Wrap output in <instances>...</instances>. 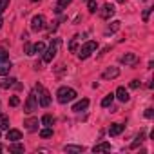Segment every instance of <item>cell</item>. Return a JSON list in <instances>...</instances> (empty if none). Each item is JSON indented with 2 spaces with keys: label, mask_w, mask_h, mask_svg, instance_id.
I'll return each instance as SVG.
<instances>
[{
  "label": "cell",
  "mask_w": 154,
  "mask_h": 154,
  "mask_svg": "<svg viewBox=\"0 0 154 154\" xmlns=\"http://www.w3.org/2000/svg\"><path fill=\"white\" fill-rule=\"evenodd\" d=\"M9 60V53L6 51V49H0V63H4V62H8Z\"/></svg>",
  "instance_id": "cell-28"
},
{
  "label": "cell",
  "mask_w": 154,
  "mask_h": 154,
  "mask_svg": "<svg viewBox=\"0 0 154 154\" xmlns=\"http://www.w3.org/2000/svg\"><path fill=\"white\" fill-rule=\"evenodd\" d=\"M40 136H42V138H51V136H53V127H44V129L40 131Z\"/></svg>",
  "instance_id": "cell-27"
},
{
  "label": "cell",
  "mask_w": 154,
  "mask_h": 154,
  "mask_svg": "<svg viewBox=\"0 0 154 154\" xmlns=\"http://www.w3.org/2000/svg\"><path fill=\"white\" fill-rule=\"evenodd\" d=\"M150 13H152V8H147V9L143 11V22H147V20H149V17H150Z\"/></svg>",
  "instance_id": "cell-32"
},
{
  "label": "cell",
  "mask_w": 154,
  "mask_h": 154,
  "mask_svg": "<svg viewBox=\"0 0 154 154\" xmlns=\"http://www.w3.org/2000/svg\"><path fill=\"white\" fill-rule=\"evenodd\" d=\"M76 44H78V36H74V38L71 40V44H69V49H71V51H76Z\"/></svg>",
  "instance_id": "cell-31"
},
{
  "label": "cell",
  "mask_w": 154,
  "mask_h": 154,
  "mask_svg": "<svg viewBox=\"0 0 154 154\" xmlns=\"http://www.w3.org/2000/svg\"><path fill=\"white\" fill-rule=\"evenodd\" d=\"M0 87L9 89V87H20V85L17 84V80H15V78H8V80H2V82H0Z\"/></svg>",
  "instance_id": "cell-16"
},
{
  "label": "cell",
  "mask_w": 154,
  "mask_h": 154,
  "mask_svg": "<svg viewBox=\"0 0 154 154\" xmlns=\"http://www.w3.org/2000/svg\"><path fill=\"white\" fill-rule=\"evenodd\" d=\"M118 2H125V0H118Z\"/></svg>",
  "instance_id": "cell-38"
},
{
  "label": "cell",
  "mask_w": 154,
  "mask_h": 154,
  "mask_svg": "<svg viewBox=\"0 0 154 154\" xmlns=\"http://www.w3.org/2000/svg\"><path fill=\"white\" fill-rule=\"evenodd\" d=\"M2 129H9V118L6 114H0V131Z\"/></svg>",
  "instance_id": "cell-23"
},
{
  "label": "cell",
  "mask_w": 154,
  "mask_h": 154,
  "mask_svg": "<svg viewBox=\"0 0 154 154\" xmlns=\"http://www.w3.org/2000/svg\"><path fill=\"white\" fill-rule=\"evenodd\" d=\"M120 62H122V63H125V65H129V67H134V65H138L140 58H138V54H136V53H125V54L120 58Z\"/></svg>",
  "instance_id": "cell-7"
},
{
  "label": "cell",
  "mask_w": 154,
  "mask_h": 154,
  "mask_svg": "<svg viewBox=\"0 0 154 154\" xmlns=\"http://www.w3.org/2000/svg\"><path fill=\"white\" fill-rule=\"evenodd\" d=\"M118 74H120V69L118 67H107L102 72V78L103 80H114V78H118Z\"/></svg>",
  "instance_id": "cell-9"
},
{
  "label": "cell",
  "mask_w": 154,
  "mask_h": 154,
  "mask_svg": "<svg viewBox=\"0 0 154 154\" xmlns=\"http://www.w3.org/2000/svg\"><path fill=\"white\" fill-rule=\"evenodd\" d=\"M120 24H122V22H118V20H114V22H111V26L107 27V35H109V33H116V31L120 29Z\"/></svg>",
  "instance_id": "cell-26"
},
{
  "label": "cell",
  "mask_w": 154,
  "mask_h": 154,
  "mask_svg": "<svg viewBox=\"0 0 154 154\" xmlns=\"http://www.w3.org/2000/svg\"><path fill=\"white\" fill-rule=\"evenodd\" d=\"M58 47H60V38H54V40L51 42V45H49V47L44 51V54H42V56H44V58H42L44 63H51V62H53V58H54L56 53H58Z\"/></svg>",
  "instance_id": "cell-3"
},
{
  "label": "cell",
  "mask_w": 154,
  "mask_h": 154,
  "mask_svg": "<svg viewBox=\"0 0 154 154\" xmlns=\"http://www.w3.org/2000/svg\"><path fill=\"white\" fill-rule=\"evenodd\" d=\"M8 140L9 141H20L22 140V132L18 129H8Z\"/></svg>",
  "instance_id": "cell-13"
},
{
  "label": "cell",
  "mask_w": 154,
  "mask_h": 154,
  "mask_svg": "<svg viewBox=\"0 0 154 154\" xmlns=\"http://www.w3.org/2000/svg\"><path fill=\"white\" fill-rule=\"evenodd\" d=\"M31 2H40V0H31Z\"/></svg>",
  "instance_id": "cell-37"
},
{
  "label": "cell",
  "mask_w": 154,
  "mask_h": 154,
  "mask_svg": "<svg viewBox=\"0 0 154 154\" xmlns=\"http://www.w3.org/2000/svg\"><path fill=\"white\" fill-rule=\"evenodd\" d=\"M36 107H38V98H36V94H35V93H31V94L27 96V100H26L24 111H26L27 114H31V112H35V111H36Z\"/></svg>",
  "instance_id": "cell-5"
},
{
  "label": "cell",
  "mask_w": 154,
  "mask_h": 154,
  "mask_svg": "<svg viewBox=\"0 0 154 154\" xmlns=\"http://www.w3.org/2000/svg\"><path fill=\"white\" fill-rule=\"evenodd\" d=\"M44 51H45V44L44 42L33 44V54H44Z\"/></svg>",
  "instance_id": "cell-18"
},
{
  "label": "cell",
  "mask_w": 154,
  "mask_h": 154,
  "mask_svg": "<svg viewBox=\"0 0 154 154\" xmlns=\"http://www.w3.org/2000/svg\"><path fill=\"white\" fill-rule=\"evenodd\" d=\"M9 71H11V63H0V76H6V74H9Z\"/></svg>",
  "instance_id": "cell-24"
},
{
  "label": "cell",
  "mask_w": 154,
  "mask_h": 154,
  "mask_svg": "<svg viewBox=\"0 0 154 154\" xmlns=\"http://www.w3.org/2000/svg\"><path fill=\"white\" fill-rule=\"evenodd\" d=\"M114 98H118V100H120V102H123V103H127V102L131 100L129 91H127L125 87H118V89H116V93H114Z\"/></svg>",
  "instance_id": "cell-10"
},
{
  "label": "cell",
  "mask_w": 154,
  "mask_h": 154,
  "mask_svg": "<svg viewBox=\"0 0 154 154\" xmlns=\"http://www.w3.org/2000/svg\"><path fill=\"white\" fill-rule=\"evenodd\" d=\"M35 89L38 91V96H36V98H38V105H42V107H49V105H51V94H49L40 84H36Z\"/></svg>",
  "instance_id": "cell-4"
},
{
  "label": "cell",
  "mask_w": 154,
  "mask_h": 154,
  "mask_svg": "<svg viewBox=\"0 0 154 154\" xmlns=\"http://www.w3.org/2000/svg\"><path fill=\"white\" fill-rule=\"evenodd\" d=\"M45 27V17L44 15H35L31 18V29L33 31H42Z\"/></svg>",
  "instance_id": "cell-6"
},
{
  "label": "cell",
  "mask_w": 154,
  "mask_h": 154,
  "mask_svg": "<svg viewBox=\"0 0 154 154\" xmlns=\"http://www.w3.org/2000/svg\"><path fill=\"white\" fill-rule=\"evenodd\" d=\"M69 4H71V0H58V4H56L54 11H56V13H62V11H63Z\"/></svg>",
  "instance_id": "cell-19"
},
{
  "label": "cell",
  "mask_w": 154,
  "mask_h": 154,
  "mask_svg": "<svg viewBox=\"0 0 154 154\" xmlns=\"http://www.w3.org/2000/svg\"><path fill=\"white\" fill-rule=\"evenodd\" d=\"M8 6H9V0H0V15L8 9Z\"/></svg>",
  "instance_id": "cell-29"
},
{
  "label": "cell",
  "mask_w": 154,
  "mask_h": 154,
  "mask_svg": "<svg viewBox=\"0 0 154 154\" xmlns=\"http://www.w3.org/2000/svg\"><path fill=\"white\" fill-rule=\"evenodd\" d=\"M96 49H98V42L89 40V42H85V44L80 47V51H78V58H80V60H87Z\"/></svg>",
  "instance_id": "cell-2"
},
{
  "label": "cell",
  "mask_w": 154,
  "mask_h": 154,
  "mask_svg": "<svg viewBox=\"0 0 154 154\" xmlns=\"http://www.w3.org/2000/svg\"><path fill=\"white\" fill-rule=\"evenodd\" d=\"M129 87H131V89H140V80H131Z\"/></svg>",
  "instance_id": "cell-33"
},
{
  "label": "cell",
  "mask_w": 154,
  "mask_h": 154,
  "mask_svg": "<svg viewBox=\"0 0 154 154\" xmlns=\"http://www.w3.org/2000/svg\"><path fill=\"white\" fill-rule=\"evenodd\" d=\"M24 125H26V131L35 132V131H38V118H27L24 122Z\"/></svg>",
  "instance_id": "cell-11"
},
{
  "label": "cell",
  "mask_w": 154,
  "mask_h": 154,
  "mask_svg": "<svg viewBox=\"0 0 154 154\" xmlns=\"http://www.w3.org/2000/svg\"><path fill=\"white\" fill-rule=\"evenodd\" d=\"M0 27H2V18H0Z\"/></svg>",
  "instance_id": "cell-36"
},
{
  "label": "cell",
  "mask_w": 154,
  "mask_h": 154,
  "mask_svg": "<svg viewBox=\"0 0 154 154\" xmlns=\"http://www.w3.org/2000/svg\"><path fill=\"white\" fill-rule=\"evenodd\" d=\"M154 116V109H147L145 111V118H152Z\"/></svg>",
  "instance_id": "cell-35"
},
{
  "label": "cell",
  "mask_w": 154,
  "mask_h": 154,
  "mask_svg": "<svg viewBox=\"0 0 154 154\" xmlns=\"http://www.w3.org/2000/svg\"><path fill=\"white\" fill-rule=\"evenodd\" d=\"M116 13V8L112 6V4H105L102 9H100V17L103 18V20H111V17Z\"/></svg>",
  "instance_id": "cell-8"
},
{
  "label": "cell",
  "mask_w": 154,
  "mask_h": 154,
  "mask_svg": "<svg viewBox=\"0 0 154 154\" xmlns=\"http://www.w3.org/2000/svg\"><path fill=\"white\" fill-rule=\"evenodd\" d=\"M63 150H65V152H82L84 147H82V145H65Z\"/></svg>",
  "instance_id": "cell-22"
},
{
  "label": "cell",
  "mask_w": 154,
  "mask_h": 154,
  "mask_svg": "<svg viewBox=\"0 0 154 154\" xmlns=\"http://www.w3.org/2000/svg\"><path fill=\"white\" fill-rule=\"evenodd\" d=\"M76 98V91L74 89H71V87H60L58 91H56V100L60 102V103H69V102H72Z\"/></svg>",
  "instance_id": "cell-1"
},
{
  "label": "cell",
  "mask_w": 154,
  "mask_h": 154,
  "mask_svg": "<svg viewBox=\"0 0 154 154\" xmlns=\"http://www.w3.org/2000/svg\"><path fill=\"white\" fill-rule=\"evenodd\" d=\"M87 107H89V100H87V98H84V100L76 102V103L72 105V111H74V112H82V111H85Z\"/></svg>",
  "instance_id": "cell-12"
},
{
  "label": "cell",
  "mask_w": 154,
  "mask_h": 154,
  "mask_svg": "<svg viewBox=\"0 0 154 154\" xmlns=\"http://www.w3.org/2000/svg\"><path fill=\"white\" fill-rule=\"evenodd\" d=\"M112 102H114V94L111 93V94L103 96V100H102V107H111V105H112Z\"/></svg>",
  "instance_id": "cell-20"
},
{
  "label": "cell",
  "mask_w": 154,
  "mask_h": 154,
  "mask_svg": "<svg viewBox=\"0 0 154 154\" xmlns=\"http://www.w3.org/2000/svg\"><path fill=\"white\" fill-rule=\"evenodd\" d=\"M123 129H125V125H122V123H112V125L109 127V134H111V136H120V134L123 132Z\"/></svg>",
  "instance_id": "cell-14"
},
{
  "label": "cell",
  "mask_w": 154,
  "mask_h": 154,
  "mask_svg": "<svg viewBox=\"0 0 154 154\" xmlns=\"http://www.w3.org/2000/svg\"><path fill=\"white\" fill-rule=\"evenodd\" d=\"M40 123L45 125V127H53V125H54V116H51V114H44L42 120H40Z\"/></svg>",
  "instance_id": "cell-17"
},
{
  "label": "cell",
  "mask_w": 154,
  "mask_h": 154,
  "mask_svg": "<svg viewBox=\"0 0 154 154\" xmlns=\"http://www.w3.org/2000/svg\"><path fill=\"white\" fill-rule=\"evenodd\" d=\"M107 150H111V143H107V141L98 143V145L93 147V152H107Z\"/></svg>",
  "instance_id": "cell-15"
},
{
  "label": "cell",
  "mask_w": 154,
  "mask_h": 154,
  "mask_svg": "<svg viewBox=\"0 0 154 154\" xmlns=\"http://www.w3.org/2000/svg\"><path fill=\"white\" fill-rule=\"evenodd\" d=\"M18 103H20V98H18V96H11V98H9V105H11V107H17Z\"/></svg>",
  "instance_id": "cell-30"
},
{
  "label": "cell",
  "mask_w": 154,
  "mask_h": 154,
  "mask_svg": "<svg viewBox=\"0 0 154 154\" xmlns=\"http://www.w3.org/2000/svg\"><path fill=\"white\" fill-rule=\"evenodd\" d=\"M87 9H89V13H96L98 11V2L96 0H87Z\"/></svg>",
  "instance_id": "cell-25"
},
{
  "label": "cell",
  "mask_w": 154,
  "mask_h": 154,
  "mask_svg": "<svg viewBox=\"0 0 154 154\" xmlns=\"http://www.w3.org/2000/svg\"><path fill=\"white\" fill-rule=\"evenodd\" d=\"M143 2H147V0H143Z\"/></svg>",
  "instance_id": "cell-40"
},
{
  "label": "cell",
  "mask_w": 154,
  "mask_h": 154,
  "mask_svg": "<svg viewBox=\"0 0 154 154\" xmlns=\"http://www.w3.org/2000/svg\"><path fill=\"white\" fill-rule=\"evenodd\" d=\"M0 152H2V147H0Z\"/></svg>",
  "instance_id": "cell-39"
},
{
  "label": "cell",
  "mask_w": 154,
  "mask_h": 154,
  "mask_svg": "<svg viewBox=\"0 0 154 154\" xmlns=\"http://www.w3.org/2000/svg\"><path fill=\"white\" fill-rule=\"evenodd\" d=\"M9 150H11V152H24V145H22V143H18V141H11Z\"/></svg>",
  "instance_id": "cell-21"
},
{
  "label": "cell",
  "mask_w": 154,
  "mask_h": 154,
  "mask_svg": "<svg viewBox=\"0 0 154 154\" xmlns=\"http://www.w3.org/2000/svg\"><path fill=\"white\" fill-rule=\"evenodd\" d=\"M26 54H33V44H26Z\"/></svg>",
  "instance_id": "cell-34"
}]
</instances>
